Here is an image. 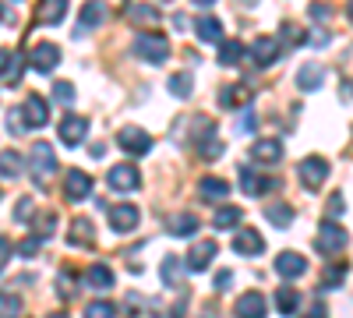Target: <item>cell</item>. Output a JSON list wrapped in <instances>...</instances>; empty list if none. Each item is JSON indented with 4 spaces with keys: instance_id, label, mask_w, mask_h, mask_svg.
Segmentation results:
<instances>
[{
    "instance_id": "e0dca14e",
    "label": "cell",
    "mask_w": 353,
    "mask_h": 318,
    "mask_svg": "<svg viewBox=\"0 0 353 318\" xmlns=\"http://www.w3.org/2000/svg\"><path fill=\"white\" fill-rule=\"evenodd\" d=\"M106 4L103 0H88V4L81 8V14H78V32H92L96 25H103L106 21Z\"/></svg>"
},
{
    "instance_id": "ffe728a7",
    "label": "cell",
    "mask_w": 353,
    "mask_h": 318,
    "mask_svg": "<svg viewBox=\"0 0 353 318\" xmlns=\"http://www.w3.org/2000/svg\"><path fill=\"white\" fill-rule=\"evenodd\" d=\"M198 216H191V212H176V216H170V223H166V234L170 237H194L198 234Z\"/></svg>"
},
{
    "instance_id": "30bf717a",
    "label": "cell",
    "mask_w": 353,
    "mask_h": 318,
    "mask_svg": "<svg viewBox=\"0 0 353 318\" xmlns=\"http://www.w3.org/2000/svg\"><path fill=\"white\" fill-rule=\"evenodd\" d=\"M106 219H110V226L117 230V234H131V230L138 226V219H141V212L134 209V206H113V209H106Z\"/></svg>"
},
{
    "instance_id": "7c38bea8",
    "label": "cell",
    "mask_w": 353,
    "mask_h": 318,
    "mask_svg": "<svg viewBox=\"0 0 353 318\" xmlns=\"http://www.w3.org/2000/svg\"><path fill=\"white\" fill-rule=\"evenodd\" d=\"M233 251H237V255H244V258H254V255H261V251H265V241H261V234H258V230H251V226H241L237 234H233Z\"/></svg>"
},
{
    "instance_id": "e575fe53",
    "label": "cell",
    "mask_w": 353,
    "mask_h": 318,
    "mask_svg": "<svg viewBox=\"0 0 353 318\" xmlns=\"http://www.w3.org/2000/svg\"><path fill=\"white\" fill-rule=\"evenodd\" d=\"M276 308H279V315H293L301 308V294L293 290V286H279L276 290Z\"/></svg>"
},
{
    "instance_id": "9f6ffc18",
    "label": "cell",
    "mask_w": 353,
    "mask_h": 318,
    "mask_svg": "<svg viewBox=\"0 0 353 318\" xmlns=\"http://www.w3.org/2000/svg\"><path fill=\"white\" fill-rule=\"evenodd\" d=\"M46 318H71V315H64V311H53V315H46Z\"/></svg>"
},
{
    "instance_id": "52a82bcc",
    "label": "cell",
    "mask_w": 353,
    "mask_h": 318,
    "mask_svg": "<svg viewBox=\"0 0 353 318\" xmlns=\"http://www.w3.org/2000/svg\"><path fill=\"white\" fill-rule=\"evenodd\" d=\"M110 188L113 191H121V195H128V191H138V184H141V173H138V166H131V163H121V166H113L110 170Z\"/></svg>"
},
{
    "instance_id": "680465c9",
    "label": "cell",
    "mask_w": 353,
    "mask_h": 318,
    "mask_svg": "<svg viewBox=\"0 0 353 318\" xmlns=\"http://www.w3.org/2000/svg\"><path fill=\"white\" fill-rule=\"evenodd\" d=\"M194 4H201V8H205V4H212V0H194Z\"/></svg>"
},
{
    "instance_id": "277c9868",
    "label": "cell",
    "mask_w": 353,
    "mask_h": 318,
    "mask_svg": "<svg viewBox=\"0 0 353 318\" xmlns=\"http://www.w3.org/2000/svg\"><path fill=\"white\" fill-rule=\"evenodd\" d=\"M329 159H321V156H307L301 166H297V177H301V184L307 188V191H318L321 184H325V177H329Z\"/></svg>"
},
{
    "instance_id": "bcb514c9",
    "label": "cell",
    "mask_w": 353,
    "mask_h": 318,
    "mask_svg": "<svg viewBox=\"0 0 353 318\" xmlns=\"http://www.w3.org/2000/svg\"><path fill=\"white\" fill-rule=\"evenodd\" d=\"M32 209H36V206H32V198L25 195V198L18 201V206H14V223H25L28 216H32Z\"/></svg>"
},
{
    "instance_id": "60d3db41",
    "label": "cell",
    "mask_w": 353,
    "mask_h": 318,
    "mask_svg": "<svg viewBox=\"0 0 353 318\" xmlns=\"http://www.w3.org/2000/svg\"><path fill=\"white\" fill-rule=\"evenodd\" d=\"M85 318H117V308L110 301H92L85 308Z\"/></svg>"
},
{
    "instance_id": "83f0119b",
    "label": "cell",
    "mask_w": 353,
    "mask_h": 318,
    "mask_svg": "<svg viewBox=\"0 0 353 318\" xmlns=\"http://www.w3.org/2000/svg\"><path fill=\"white\" fill-rule=\"evenodd\" d=\"M241 223H244L241 206H219L216 216H212V226H216V230H237Z\"/></svg>"
},
{
    "instance_id": "2e32d148",
    "label": "cell",
    "mask_w": 353,
    "mask_h": 318,
    "mask_svg": "<svg viewBox=\"0 0 353 318\" xmlns=\"http://www.w3.org/2000/svg\"><path fill=\"white\" fill-rule=\"evenodd\" d=\"M241 188H244V195H265L269 188H276V181L269 173H258L254 166H241Z\"/></svg>"
},
{
    "instance_id": "3957f363",
    "label": "cell",
    "mask_w": 353,
    "mask_h": 318,
    "mask_svg": "<svg viewBox=\"0 0 353 318\" xmlns=\"http://www.w3.org/2000/svg\"><path fill=\"white\" fill-rule=\"evenodd\" d=\"M28 166H32V177L43 184L50 181L57 173V156H53V146H46V141H36L32 152H28Z\"/></svg>"
},
{
    "instance_id": "f35d334b",
    "label": "cell",
    "mask_w": 353,
    "mask_h": 318,
    "mask_svg": "<svg viewBox=\"0 0 353 318\" xmlns=\"http://www.w3.org/2000/svg\"><path fill=\"white\" fill-rule=\"evenodd\" d=\"M343 276H346V266L336 262L325 276H321V286H318V290H336V286H343Z\"/></svg>"
},
{
    "instance_id": "11a10c76",
    "label": "cell",
    "mask_w": 353,
    "mask_h": 318,
    "mask_svg": "<svg viewBox=\"0 0 353 318\" xmlns=\"http://www.w3.org/2000/svg\"><path fill=\"white\" fill-rule=\"evenodd\" d=\"M0 18H8V21H11V11H8L4 4H0Z\"/></svg>"
},
{
    "instance_id": "ab89813d",
    "label": "cell",
    "mask_w": 353,
    "mask_h": 318,
    "mask_svg": "<svg viewBox=\"0 0 353 318\" xmlns=\"http://www.w3.org/2000/svg\"><path fill=\"white\" fill-rule=\"evenodd\" d=\"M170 92H173L176 99H188V96H191V74H184V71L173 74V78H170Z\"/></svg>"
},
{
    "instance_id": "ee69618b",
    "label": "cell",
    "mask_w": 353,
    "mask_h": 318,
    "mask_svg": "<svg viewBox=\"0 0 353 318\" xmlns=\"http://www.w3.org/2000/svg\"><path fill=\"white\" fill-rule=\"evenodd\" d=\"M53 230H57V216L53 212H46V216H39L36 219V234L46 241V237H53Z\"/></svg>"
},
{
    "instance_id": "cb8c5ba5",
    "label": "cell",
    "mask_w": 353,
    "mask_h": 318,
    "mask_svg": "<svg viewBox=\"0 0 353 318\" xmlns=\"http://www.w3.org/2000/svg\"><path fill=\"white\" fill-rule=\"evenodd\" d=\"M251 156L258 163H279L283 159V146H279L276 138H258L254 146H251Z\"/></svg>"
},
{
    "instance_id": "c3c4849f",
    "label": "cell",
    "mask_w": 353,
    "mask_h": 318,
    "mask_svg": "<svg viewBox=\"0 0 353 318\" xmlns=\"http://www.w3.org/2000/svg\"><path fill=\"white\" fill-rule=\"evenodd\" d=\"M8 258H11V241H8V237H0V272H4Z\"/></svg>"
},
{
    "instance_id": "f1b7e54d",
    "label": "cell",
    "mask_w": 353,
    "mask_h": 318,
    "mask_svg": "<svg viewBox=\"0 0 353 318\" xmlns=\"http://www.w3.org/2000/svg\"><path fill=\"white\" fill-rule=\"evenodd\" d=\"M68 14V0H43L39 4V21L43 25H61Z\"/></svg>"
},
{
    "instance_id": "484cf974",
    "label": "cell",
    "mask_w": 353,
    "mask_h": 318,
    "mask_svg": "<svg viewBox=\"0 0 353 318\" xmlns=\"http://www.w3.org/2000/svg\"><path fill=\"white\" fill-rule=\"evenodd\" d=\"M244 57H248V50H244L241 39H223V43H219V64H223V68H237Z\"/></svg>"
},
{
    "instance_id": "d6986e66",
    "label": "cell",
    "mask_w": 353,
    "mask_h": 318,
    "mask_svg": "<svg viewBox=\"0 0 353 318\" xmlns=\"http://www.w3.org/2000/svg\"><path fill=\"white\" fill-rule=\"evenodd\" d=\"M159 276H163V283L170 286V290H176V286L184 283V258L181 255H166L163 266H159Z\"/></svg>"
},
{
    "instance_id": "4316f807",
    "label": "cell",
    "mask_w": 353,
    "mask_h": 318,
    "mask_svg": "<svg viewBox=\"0 0 353 318\" xmlns=\"http://www.w3.org/2000/svg\"><path fill=\"white\" fill-rule=\"evenodd\" d=\"M226 191H230V184L219 181V177H201V181H198V198H201V201H223Z\"/></svg>"
},
{
    "instance_id": "ac0fdd59",
    "label": "cell",
    "mask_w": 353,
    "mask_h": 318,
    "mask_svg": "<svg viewBox=\"0 0 353 318\" xmlns=\"http://www.w3.org/2000/svg\"><path fill=\"white\" fill-rule=\"evenodd\" d=\"M64 191L71 201H85L88 195H92V177H88L85 170H71L68 181H64Z\"/></svg>"
},
{
    "instance_id": "8fae6325",
    "label": "cell",
    "mask_w": 353,
    "mask_h": 318,
    "mask_svg": "<svg viewBox=\"0 0 353 318\" xmlns=\"http://www.w3.org/2000/svg\"><path fill=\"white\" fill-rule=\"evenodd\" d=\"M21 117H25V128H46L50 124V103L43 96H28L21 106Z\"/></svg>"
},
{
    "instance_id": "4dcf8cb0",
    "label": "cell",
    "mask_w": 353,
    "mask_h": 318,
    "mask_svg": "<svg viewBox=\"0 0 353 318\" xmlns=\"http://www.w3.org/2000/svg\"><path fill=\"white\" fill-rule=\"evenodd\" d=\"M265 219H269L272 226H279V230H286L293 223V209L286 206V201H269V206H265Z\"/></svg>"
},
{
    "instance_id": "816d5d0a",
    "label": "cell",
    "mask_w": 353,
    "mask_h": 318,
    "mask_svg": "<svg viewBox=\"0 0 353 318\" xmlns=\"http://www.w3.org/2000/svg\"><path fill=\"white\" fill-rule=\"evenodd\" d=\"M343 209H346V201H343V195H332V201H329V212H332V216H339Z\"/></svg>"
},
{
    "instance_id": "603a6c76",
    "label": "cell",
    "mask_w": 353,
    "mask_h": 318,
    "mask_svg": "<svg viewBox=\"0 0 353 318\" xmlns=\"http://www.w3.org/2000/svg\"><path fill=\"white\" fill-rule=\"evenodd\" d=\"M21 71H25V57L8 50L4 64H0V81H4V85H11V89H14V85L21 81Z\"/></svg>"
},
{
    "instance_id": "db71d44e",
    "label": "cell",
    "mask_w": 353,
    "mask_h": 318,
    "mask_svg": "<svg viewBox=\"0 0 353 318\" xmlns=\"http://www.w3.org/2000/svg\"><path fill=\"white\" fill-rule=\"evenodd\" d=\"M173 25H176V28H181V32H184V28H188V25H191V21H188V18H184V14H173Z\"/></svg>"
},
{
    "instance_id": "5b68a950",
    "label": "cell",
    "mask_w": 353,
    "mask_h": 318,
    "mask_svg": "<svg viewBox=\"0 0 353 318\" xmlns=\"http://www.w3.org/2000/svg\"><path fill=\"white\" fill-rule=\"evenodd\" d=\"M117 146H121L128 156H145V152H152V138H149V131H141V128H121Z\"/></svg>"
},
{
    "instance_id": "b9f144b4",
    "label": "cell",
    "mask_w": 353,
    "mask_h": 318,
    "mask_svg": "<svg viewBox=\"0 0 353 318\" xmlns=\"http://www.w3.org/2000/svg\"><path fill=\"white\" fill-rule=\"evenodd\" d=\"M53 99L64 103V106H71V103H74V85H71V81H53Z\"/></svg>"
},
{
    "instance_id": "f546056e",
    "label": "cell",
    "mask_w": 353,
    "mask_h": 318,
    "mask_svg": "<svg viewBox=\"0 0 353 318\" xmlns=\"http://www.w3.org/2000/svg\"><path fill=\"white\" fill-rule=\"evenodd\" d=\"M68 244H74V248H88L92 244V223L88 219H71V230H68Z\"/></svg>"
},
{
    "instance_id": "9c48e42d",
    "label": "cell",
    "mask_w": 353,
    "mask_h": 318,
    "mask_svg": "<svg viewBox=\"0 0 353 318\" xmlns=\"http://www.w3.org/2000/svg\"><path fill=\"white\" fill-rule=\"evenodd\" d=\"M28 64H32L39 74H50L57 64H61V50H57L53 43H36L32 53H28Z\"/></svg>"
},
{
    "instance_id": "d4e9b609",
    "label": "cell",
    "mask_w": 353,
    "mask_h": 318,
    "mask_svg": "<svg viewBox=\"0 0 353 318\" xmlns=\"http://www.w3.org/2000/svg\"><path fill=\"white\" fill-rule=\"evenodd\" d=\"M321 81H325V68H321V64H304L297 71V89H304V92L321 89Z\"/></svg>"
},
{
    "instance_id": "91938a15",
    "label": "cell",
    "mask_w": 353,
    "mask_h": 318,
    "mask_svg": "<svg viewBox=\"0 0 353 318\" xmlns=\"http://www.w3.org/2000/svg\"><path fill=\"white\" fill-rule=\"evenodd\" d=\"M350 92H353V89H350Z\"/></svg>"
},
{
    "instance_id": "6f0895ef",
    "label": "cell",
    "mask_w": 353,
    "mask_h": 318,
    "mask_svg": "<svg viewBox=\"0 0 353 318\" xmlns=\"http://www.w3.org/2000/svg\"><path fill=\"white\" fill-rule=\"evenodd\" d=\"M346 14H350V21H353V0H350V4H346Z\"/></svg>"
},
{
    "instance_id": "f5cc1de1",
    "label": "cell",
    "mask_w": 353,
    "mask_h": 318,
    "mask_svg": "<svg viewBox=\"0 0 353 318\" xmlns=\"http://www.w3.org/2000/svg\"><path fill=\"white\" fill-rule=\"evenodd\" d=\"M311 18H318V21L325 18V21H329V8H325V4H311Z\"/></svg>"
},
{
    "instance_id": "5bb4252c",
    "label": "cell",
    "mask_w": 353,
    "mask_h": 318,
    "mask_svg": "<svg viewBox=\"0 0 353 318\" xmlns=\"http://www.w3.org/2000/svg\"><path fill=\"white\" fill-rule=\"evenodd\" d=\"M219 255V248H216V241H201V244H194L191 251H188V269L191 272H205L212 266V258Z\"/></svg>"
},
{
    "instance_id": "f6af8a7d",
    "label": "cell",
    "mask_w": 353,
    "mask_h": 318,
    "mask_svg": "<svg viewBox=\"0 0 353 318\" xmlns=\"http://www.w3.org/2000/svg\"><path fill=\"white\" fill-rule=\"evenodd\" d=\"M57 290H61V297H74V290H78V283H74V272L61 269V283H57Z\"/></svg>"
},
{
    "instance_id": "1f68e13d",
    "label": "cell",
    "mask_w": 353,
    "mask_h": 318,
    "mask_svg": "<svg viewBox=\"0 0 353 318\" xmlns=\"http://www.w3.org/2000/svg\"><path fill=\"white\" fill-rule=\"evenodd\" d=\"M85 283L92 286V290H110V286H113V269L110 266H88Z\"/></svg>"
},
{
    "instance_id": "4fadbf2b",
    "label": "cell",
    "mask_w": 353,
    "mask_h": 318,
    "mask_svg": "<svg viewBox=\"0 0 353 318\" xmlns=\"http://www.w3.org/2000/svg\"><path fill=\"white\" fill-rule=\"evenodd\" d=\"M276 272H279L283 279H297V276L307 272V258L297 255V251H279V255H276Z\"/></svg>"
},
{
    "instance_id": "836d02e7",
    "label": "cell",
    "mask_w": 353,
    "mask_h": 318,
    "mask_svg": "<svg viewBox=\"0 0 353 318\" xmlns=\"http://www.w3.org/2000/svg\"><path fill=\"white\" fill-rule=\"evenodd\" d=\"M198 152H201V159H219L223 156V141L216 138V128L198 138Z\"/></svg>"
},
{
    "instance_id": "8992f818",
    "label": "cell",
    "mask_w": 353,
    "mask_h": 318,
    "mask_svg": "<svg viewBox=\"0 0 353 318\" xmlns=\"http://www.w3.org/2000/svg\"><path fill=\"white\" fill-rule=\"evenodd\" d=\"M279 57H283V46H279L276 36H258V39H254V46H251V61H254L258 68L276 64Z\"/></svg>"
},
{
    "instance_id": "7402d4cb",
    "label": "cell",
    "mask_w": 353,
    "mask_h": 318,
    "mask_svg": "<svg viewBox=\"0 0 353 318\" xmlns=\"http://www.w3.org/2000/svg\"><path fill=\"white\" fill-rule=\"evenodd\" d=\"M194 36H198L201 43H223V21L212 18V14H201V18L194 21Z\"/></svg>"
},
{
    "instance_id": "74e56055",
    "label": "cell",
    "mask_w": 353,
    "mask_h": 318,
    "mask_svg": "<svg viewBox=\"0 0 353 318\" xmlns=\"http://www.w3.org/2000/svg\"><path fill=\"white\" fill-rule=\"evenodd\" d=\"M21 315V301L11 290H0V318H18Z\"/></svg>"
},
{
    "instance_id": "44dd1931",
    "label": "cell",
    "mask_w": 353,
    "mask_h": 318,
    "mask_svg": "<svg viewBox=\"0 0 353 318\" xmlns=\"http://www.w3.org/2000/svg\"><path fill=\"white\" fill-rule=\"evenodd\" d=\"M219 103H223V110H241V106L251 103V89L241 85V81H233V85H226V89L219 92Z\"/></svg>"
},
{
    "instance_id": "681fc988",
    "label": "cell",
    "mask_w": 353,
    "mask_h": 318,
    "mask_svg": "<svg viewBox=\"0 0 353 318\" xmlns=\"http://www.w3.org/2000/svg\"><path fill=\"white\" fill-rule=\"evenodd\" d=\"M230 283H233V272H216V290H230Z\"/></svg>"
},
{
    "instance_id": "6da1fadb",
    "label": "cell",
    "mask_w": 353,
    "mask_h": 318,
    "mask_svg": "<svg viewBox=\"0 0 353 318\" xmlns=\"http://www.w3.org/2000/svg\"><path fill=\"white\" fill-rule=\"evenodd\" d=\"M131 50L141 57L145 64H166V57H170V39L159 36V32H141V36L131 43Z\"/></svg>"
},
{
    "instance_id": "7dc6e473",
    "label": "cell",
    "mask_w": 353,
    "mask_h": 318,
    "mask_svg": "<svg viewBox=\"0 0 353 318\" xmlns=\"http://www.w3.org/2000/svg\"><path fill=\"white\" fill-rule=\"evenodd\" d=\"M8 131H11V135H21V131H25V117H21V110H14L11 117H8Z\"/></svg>"
},
{
    "instance_id": "7a4b0ae2",
    "label": "cell",
    "mask_w": 353,
    "mask_h": 318,
    "mask_svg": "<svg viewBox=\"0 0 353 318\" xmlns=\"http://www.w3.org/2000/svg\"><path fill=\"white\" fill-rule=\"evenodd\" d=\"M346 241H350L346 230L336 219H325V223H321V230H318V255L321 258H336L346 248Z\"/></svg>"
},
{
    "instance_id": "9a60e30c",
    "label": "cell",
    "mask_w": 353,
    "mask_h": 318,
    "mask_svg": "<svg viewBox=\"0 0 353 318\" xmlns=\"http://www.w3.org/2000/svg\"><path fill=\"white\" fill-rule=\"evenodd\" d=\"M265 311H269V304H265V294H258V290L241 294L237 308H233V315H237V318H265Z\"/></svg>"
},
{
    "instance_id": "d6a6232c",
    "label": "cell",
    "mask_w": 353,
    "mask_h": 318,
    "mask_svg": "<svg viewBox=\"0 0 353 318\" xmlns=\"http://www.w3.org/2000/svg\"><path fill=\"white\" fill-rule=\"evenodd\" d=\"M128 18H131L134 25H156V21H159V8H156V4H131V8H128Z\"/></svg>"
},
{
    "instance_id": "f907efd6",
    "label": "cell",
    "mask_w": 353,
    "mask_h": 318,
    "mask_svg": "<svg viewBox=\"0 0 353 318\" xmlns=\"http://www.w3.org/2000/svg\"><path fill=\"white\" fill-rule=\"evenodd\" d=\"M301 318H329V311H325V304H311Z\"/></svg>"
},
{
    "instance_id": "ba28073f",
    "label": "cell",
    "mask_w": 353,
    "mask_h": 318,
    "mask_svg": "<svg viewBox=\"0 0 353 318\" xmlns=\"http://www.w3.org/2000/svg\"><path fill=\"white\" fill-rule=\"evenodd\" d=\"M57 131H61V141H64L68 149H78L81 141H85V135H88V121H85V117H78V113H68V117L61 121V128H57Z\"/></svg>"
},
{
    "instance_id": "d590c367",
    "label": "cell",
    "mask_w": 353,
    "mask_h": 318,
    "mask_svg": "<svg viewBox=\"0 0 353 318\" xmlns=\"http://www.w3.org/2000/svg\"><path fill=\"white\" fill-rule=\"evenodd\" d=\"M276 39H279L283 53H286V50H293V46H301V43H304V28H297V25H290V21H286V25H279V36H276Z\"/></svg>"
},
{
    "instance_id": "8d00e7d4",
    "label": "cell",
    "mask_w": 353,
    "mask_h": 318,
    "mask_svg": "<svg viewBox=\"0 0 353 318\" xmlns=\"http://www.w3.org/2000/svg\"><path fill=\"white\" fill-rule=\"evenodd\" d=\"M21 156L14 149H4L0 152V177H21Z\"/></svg>"
},
{
    "instance_id": "7bdbcfd3",
    "label": "cell",
    "mask_w": 353,
    "mask_h": 318,
    "mask_svg": "<svg viewBox=\"0 0 353 318\" xmlns=\"http://www.w3.org/2000/svg\"><path fill=\"white\" fill-rule=\"evenodd\" d=\"M39 248H43V237H39V234H32V237H25L14 251H18L21 258H36V255H39Z\"/></svg>"
}]
</instances>
